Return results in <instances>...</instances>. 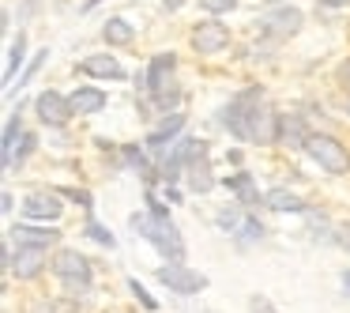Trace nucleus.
<instances>
[{"mask_svg":"<svg viewBox=\"0 0 350 313\" xmlns=\"http://www.w3.org/2000/svg\"><path fill=\"white\" fill-rule=\"evenodd\" d=\"M129 223H132V230H136L139 238H147L166 260H185V238H181V230L170 223V215L136 212Z\"/></svg>","mask_w":350,"mask_h":313,"instance_id":"nucleus-1","label":"nucleus"},{"mask_svg":"<svg viewBox=\"0 0 350 313\" xmlns=\"http://www.w3.org/2000/svg\"><path fill=\"white\" fill-rule=\"evenodd\" d=\"M301 151L309 155V159L324 170V174H350V151H347V144H339V140L327 136V132H309V140H305Z\"/></svg>","mask_w":350,"mask_h":313,"instance_id":"nucleus-2","label":"nucleus"},{"mask_svg":"<svg viewBox=\"0 0 350 313\" xmlns=\"http://www.w3.org/2000/svg\"><path fill=\"white\" fill-rule=\"evenodd\" d=\"M53 275L72 290V295H87L91 290V260L79 249H61L53 257Z\"/></svg>","mask_w":350,"mask_h":313,"instance_id":"nucleus-3","label":"nucleus"},{"mask_svg":"<svg viewBox=\"0 0 350 313\" xmlns=\"http://www.w3.org/2000/svg\"><path fill=\"white\" fill-rule=\"evenodd\" d=\"M260 99H264V91H260V87H249V91L234 95L230 102H222V110H219V125H226L230 136L249 140V110H252V102H260Z\"/></svg>","mask_w":350,"mask_h":313,"instance_id":"nucleus-4","label":"nucleus"},{"mask_svg":"<svg viewBox=\"0 0 350 313\" xmlns=\"http://www.w3.org/2000/svg\"><path fill=\"white\" fill-rule=\"evenodd\" d=\"M154 279L162 283V287H170L174 295H200V290H207V275L196 272V268L181 264V260H166V264L154 272Z\"/></svg>","mask_w":350,"mask_h":313,"instance_id":"nucleus-5","label":"nucleus"},{"mask_svg":"<svg viewBox=\"0 0 350 313\" xmlns=\"http://www.w3.org/2000/svg\"><path fill=\"white\" fill-rule=\"evenodd\" d=\"M189 42H192V49H196L200 57H215L234 42V34H230L226 23H219V16H207V19H200V23L192 27Z\"/></svg>","mask_w":350,"mask_h":313,"instance_id":"nucleus-6","label":"nucleus"},{"mask_svg":"<svg viewBox=\"0 0 350 313\" xmlns=\"http://www.w3.org/2000/svg\"><path fill=\"white\" fill-rule=\"evenodd\" d=\"M34 114H38V121L49 125V129H64V125L76 117V110H72V99H68V95L46 87V91L34 95Z\"/></svg>","mask_w":350,"mask_h":313,"instance_id":"nucleus-7","label":"nucleus"},{"mask_svg":"<svg viewBox=\"0 0 350 313\" xmlns=\"http://www.w3.org/2000/svg\"><path fill=\"white\" fill-rule=\"evenodd\" d=\"M301 23H305L301 8H290V4H279V8H271L264 19H260V31H264L271 42H282V38H290V34H297V31H301Z\"/></svg>","mask_w":350,"mask_h":313,"instance_id":"nucleus-8","label":"nucleus"},{"mask_svg":"<svg viewBox=\"0 0 350 313\" xmlns=\"http://www.w3.org/2000/svg\"><path fill=\"white\" fill-rule=\"evenodd\" d=\"M185 121H189V117H185L181 110H174V114H166V117L159 121V129H151V132H147L144 147L154 155V159H166V151L177 144V132L185 129Z\"/></svg>","mask_w":350,"mask_h":313,"instance_id":"nucleus-9","label":"nucleus"},{"mask_svg":"<svg viewBox=\"0 0 350 313\" xmlns=\"http://www.w3.org/2000/svg\"><path fill=\"white\" fill-rule=\"evenodd\" d=\"M174 72H177V53H174V49L154 53L151 64H147V95H151V99H159V95H166L170 87H177Z\"/></svg>","mask_w":350,"mask_h":313,"instance_id":"nucleus-10","label":"nucleus"},{"mask_svg":"<svg viewBox=\"0 0 350 313\" xmlns=\"http://www.w3.org/2000/svg\"><path fill=\"white\" fill-rule=\"evenodd\" d=\"M279 140V114L264 99L249 110V144H275Z\"/></svg>","mask_w":350,"mask_h":313,"instance_id":"nucleus-11","label":"nucleus"},{"mask_svg":"<svg viewBox=\"0 0 350 313\" xmlns=\"http://www.w3.org/2000/svg\"><path fill=\"white\" fill-rule=\"evenodd\" d=\"M61 212H64L61 192H31V197L23 200V215H27V219L49 223V219H57Z\"/></svg>","mask_w":350,"mask_h":313,"instance_id":"nucleus-12","label":"nucleus"},{"mask_svg":"<svg viewBox=\"0 0 350 313\" xmlns=\"http://www.w3.org/2000/svg\"><path fill=\"white\" fill-rule=\"evenodd\" d=\"M72 99V110H76L79 117H91V114H102V110L109 106V95L102 91V87H91V84H79L76 91L68 95Z\"/></svg>","mask_w":350,"mask_h":313,"instance_id":"nucleus-13","label":"nucleus"},{"mask_svg":"<svg viewBox=\"0 0 350 313\" xmlns=\"http://www.w3.org/2000/svg\"><path fill=\"white\" fill-rule=\"evenodd\" d=\"M8 238L16 245H38V249H49V245L57 242V238H61V230L57 227H31V223H19V227H12L8 230Z\"/></svg>","mask_w":350,"mask_h":313,"instance_id":"nucleus-14","label":"nucleus"},{"mask_svg":"<svg viewBox=\"0 0 350 313\" xmlns=\"http://www.w3.org/2000/svg\"><path fill=\"white\" fill-rule=\"evenodd\" d=\"M42 264H46V249H38V245H19L16 253H12V275H19V279H34V275L42 272Z\"/></svg>","mask_w":350,"mask_h":313,"instance_id":"nucleus-15","label":"nucleus"},{"mask_svg":"<svg viewBox=\"0 0 350 313\" xmlns=\"http://www.w3.org/2000/svg\"><path fill=\"white\" fill-rule=\"evenodd\" d=\"M79 72L83 76H94V79H124V68L113 53H91L79 61Z\"/></svg>","mask_w":350,"mask_h":313,"instance_id":"nucleus-16","label":"nucleus"},{"mask_svg":"<svg viewBox=\"0 0 350 313\" xmlns=\"http://www.w3.org/2000/svg\"><path fill=\"white\" fill-rule=\"evenodd\" d=\"M185 177H189V189L192 192H211L215 185H219V177H215V170H211V162H207V151H200L196 159L189 162V170H185Z\"/></svg>","mask_w":350,"mask_h":313,"instance_id":"nucleus-17","label":"nucleus"},{"mask_svg":"<svg viewBox=\"0 0 350 313\" xmlns=\"http://www.w3.org/2000/svg\"><path fill=\"white\" fill-rule=\"evenodd\" d=\"M309 140V129H305V117L301 114H279V147H305Z\"/></svg>","mask_w":350,"mask_h":313,"instance_id":"nucleus-18","label":"nucleus"},{"mask_svg":"<svg viewBox=\"0 0 350 313\" xmlns=\"http://www.w3.org/2000/svg\"><path fill=\"white\" fill-rule=\"evenodd\" d=\"M222 185H226V189L234 192L241 208H256V204H264V197L256 192V181H252V174H230V177H222Z\"/></svg>","mask_w":350,"mask_h":313,"instance_id":"nucleus-19","label":"nucleus"},{"mask_svg":"<svg viewBox=\"0 0 350 313\" xmlns=\"http://www.w3.org/2000/svg\"><path fill=\"white\" fill-rule=\"evenodd\" d=\"M102 42H106V46H132V42H136V27L124 16H109L106 23H102Z\"/></svg>","mask_w":350,"mask_h":313,"instance_id":"nucleus-20","label":"nucleus"},{"mask_svg":"<svg viewBox=\"0 0 350 313\" xmlns=\"http://www.w3.org/2000/svg\"><path fill=\"white\" fill-rule=\"evenodd\" d=\"M147 155H151V151H147V147H136V144H124L121 147V162H124V166L136 170L147 185H154V170H151V159H147Z\"/></svg>","mask_w":350,"mask_h":313,"instance_id":"nucleus-21","label":"nucleus"},{"mask_svg":"<svg viewBox=\"0 0 350 313\" xmlns=\"http://www.w3.org/2000/svg\"><path fill=\"white\" fill-rule=\"evenodd\" d=\"M264 208H271V212H305L301 197L290 189H267L264 192Z\"/></svg>","mask_w":350,"mask_h":313,"instance_id":"nucleus-22","label":"nucleus"},{"mask_svg":"<svg viewBox=\"0 0 350 313\" xmlns=\"http://www.w3.org/2000/svg\"><path fill=\"white\" fill-rule=\"evenodd\" d=\"M27 61V34L19 31V38L12 42V49H8V64H4V91L8 87H16V72H19V64Z\"/></svg>","mask_w":350,"mask_h":313,"instance_id":"nucleus-23","label":"nucleus"},{"mask_svg":"<svg viewBox=\"0 0 350 313\" xmlns=\"http://www.w3.org/2000/svg\"><path fill=\"white\" fill-rule=\"evenodd\" d=\"M264 234H267V230H264V223H260L256 215H245V219H241V227H237V242H241V245L260 242Z\"/></svg>","mask_w":350,"mask_h":313,"instance_id":"nucleus-24","label":"nucleus"},{"mask_svg":"<svg viewBox=\"0 0 350 313\" xmlns=\"http://www.w3.org/2000/svg\"><path fill=\"white\" fill-rule=\"evenodd\" d=\"M38 147V140H34V132H23V140H19V147H12V170L23 166L27 159H31V151Z\"/></svg>","mask_w":350,"mask_h":313,"instance_id":"nucleus-25","label":"nucleus"},{"mask_svg":"<svg viewBox=\"0 0 350 313\" xmlns=\"http://www.w3.org/2000/svg\"><path fill=\"white\" fill-rule=\"evenodd\" d=\"M241 219H245V215L237 212V208H222V212L215 215V223H219V230H222V234H237V227H241Z\"/></svg>","mask_w":350,"mask_h":313,"instance_id":"nucleus-26","label":"nucleus"},{"mask_svg":"<svg viewBox=\"0 0 350 313\" xmlns=\"http://www.w3.org/2000/svg\"><path fill=\"white\" fill-rule=\"evenodd\" d=\"M87 238H94V242H98V245H106V249H113V245H117V238L113 234H109V227H102V223H87Z\"/></svg>","mask_w":350,"mask_h":313,"instance_id":"nucleus-27","label":"nucleus"},{"mask_svg":"<svg viewBox=\"0 0 350 313\" xmlns=\"http://www.w3.org/2000/svg\"><path fill=\"white\" fill-rule=\"evenodd\" d=\"M46 57H49V49H42V53H34V61H31V64H27V68H23V72H19V91H23V87H27V84H31V79H34V76H38V68H42V64H46Z\"/></svg>","mask_w":350,"mask_h":313,"instance_id":"nucleus-28","label":"nucleus"},{"mask_svg":"<svg viewBox=\"0 0 350 313\" xmlns=\"http://www.w3.org/2000/svg\"><path fill=\"white\" fill-rule=\"evenodd\" d=\"M200 8H204L207 16H226V12L237 8V0H200Z\"/></svg>","mask_w":350,"mask_h":313,"instance_id":"nucleus-29","label":"nucleus"},{"mask_svg":"<svg viewBox=\"0 0 350 313\" xmlns=\"http://www.w3.org/2000/svg\"><path fill=\"white\" fill-rule=\"evenodd\" d=\"M129 287H132V295L139 298V305H144V310H159V305H154V298L144 290V283H139V279H129Z\"/></svg>","mask_w":350,"mask_h":313,"instance_id":"nucleus-30","label":"nucleus"},{"mask_svg":"<svg viewBox=\"0 0 350 313\" xmlns=\"http://www.w3.org/2000/svg\"><path fill=\"white\" fill-rule=\"evenodd\" d=\"M61 197H68V200H76L79 208H94V200H91V192H83V189H57Z\"/></svg>","mask_w":350,"mask_h":313,"instance_id":"nucleus-31","label":"nucleus"},{"mask_svg":"<svg viewBox=\"0 0 350 313\" xmlns=\"http://www.w3.org/2000/svg\"><path fill=\"white\" fill-rule=\"evenodd\" d=\"M249 310H252V313H279L271 302H267V295H252V298H249Z\"/></svg>","mask_w":350,"mask_h":313,"instance_id":"nucleus-32","label":"nucleus"},{"mask_svg":"<svg viewBox=\"0 0 350 313\" xmlns=\"http://www.w3.org/2000/svg\"><path fill=\"white\" fill-rule=\"evenodd\" d=\"M147 212H154V215H170V212H166V204H162V200L154 197V192H147Z\"/></svg>","mask_w":350,"mask_h":313,"instance_id":"nucleus-33","label":"nucleus"},{"mask_svg":"<svg viewBox=\"0 0 350 313\" xmlns=\"http://www.w3.org/2000/svg\"><path fill=\"white\" fill-rule=\"evenodd\" d=\"M339 84H342V87H347V91H350V57H347V61L339 64Z\"/></svg>","mask_w":350,"mask_h":313,"instance_id":"nucleus-34","label":"nucleus"},{"mask_svg":"<svg viewBox=\"0 0 350 313\" xmlns=\"http://www.w3.org/2000/svg\"><path fill=\"white\" fill-rule=\"evenodd\" d=\"M166 200L170 204H181V189H177V185H166Z\"/></svg>","mask_w":350,"mask_h":313,"instance_id":"nucleus-35","label":"nucleus"},{"mask_svg":"<svg viewBox=\"0 0 350 313\" xmlns=\"http://www.w3.org/2000/svg\"><path fill=\"white\" fill-rule=\"evenodd\" d=\"M335 234H339V238H335V242H339L342 249H350V230H347V227H339V230H335Z\"/></svg>","mask_w":350,"mask_h":313,"instance_id":"nucleus-36","label":"nucleus"},{"mask_svg":"<svg viewBox=\"0 0 350 313\" xmlns=\"http://www.w3.org/2000/svg\"><path fill=\"white\" fill-rule=\"evenodd\" d=\"M12 208H16V197H12V192H4V197H0V212H12Z\"/></svg>","mask_w":350,"mask_h":313,"instance_id":"nucleus-37","label":"nucleus"},{"mask_svg":"<svg viewBox=\"0 0 350 313\" xmlns=\"http://www.w3.org/2000/svg\"><path fill=\"white\" fill-rule=\"evenodd\" d=\"M320 8H350V0H320Z\"/></svg>","mask_w":350,"mask_h":313,"instance_id":"nucleus-38","label":"nucleus"},{"mask_svg":"<svg viewBox=\"0 0 350 313\" xmlns=\"http://www.w3.org/2000/svg\"><path fill=\"white\" fill-rule=\"evenodd\" d=\"M98 4H102V0H83V4H79V12H94Z\"/></svg>","mask_w":350,"mask_h":313,"instance_id":"nucleus-39","label":"nucleus"},{"mask_svg":"<svg viewBox=\"0 0 350 313\" xmlns=\"http://www.w3.org/2000/svg\"><path fill=\"white\" fill-rule=\"evenodd\" d=\"M162 4H166L170 12H177V8H181V4H185V0H162Z\"/></svg>","mask_w":350,"mask_h":313,"instance_id":"nucleus-40","label":"nucleus"},{"mask_svg":"<svg viewBox=\"0 0 350 313\" xmlns=\"http://www.w3.org/2000/svg\"><path fill=\"white\" fill-rule=\"evenodd\" d=\"M342 287H347V295H350V268L342 272Z\"/></svg>","mask_w":350,"mask_h":313,"instance_id":"nucleus-41","label":"nucleus"},{"mask_svg":"<svg viewBox=\"0 0 350 313\" xmlns=\"http://www.w3.org/2000/svg\"><path fill=\"white\" fill-rule=\"evenodd\" d=\"M347 117H350V99H347Z\"/></svg>","mask_w":350,"mask_h":313,"instance_id":"nucleus-42","label":"nucleus"},{"mask_svg":"<svg viewBox=\"0 0 350 313\" xmlns=\"http://www.w3.org/2000/svg\"><path fill=\"white\" fill-rule=\"evenodd\" d=\"M264 4H279V0H264Z\"/></svg>","mask_w":350,"mask_h":313,"instance_id":"nucleus-43","label":"nucleus"},{"mask_svg":"<svg viewBox=\"0 0 350 313\" xmlns=\"http://www.w3.org/2000/svg\"><path fill=\"white\" fill-rule=\"evenodd\" d=\"M207 313H211V310H207Z\"/></svg>","mask_w":350,"mask_h":313,"instance_id":"nucleus-44","label":"nucleus"}]
</instances>
